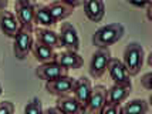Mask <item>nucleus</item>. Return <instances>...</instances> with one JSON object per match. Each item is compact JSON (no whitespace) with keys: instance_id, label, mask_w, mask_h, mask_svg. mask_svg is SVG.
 I'll return each instance as SVG.
<instances>
[{"instance_id":"1","label":"nucleus","mask_w":152,"mask_h":114,"mask_svg":"<svg viewBox=\"0 0 152 114\" xmlns=\"http://www.w3.org/2000/svg\"><path fill=\"white\" fill-rule=\"evenodd\" d=\"M125 34V29L121 23H110L107 26L99 27L93 36V44L97 49H108L118 43Z\"/></svg>"},{"instance_id":"2","label":"nucleus","mask_w":152,"mask_h":114,"mask_svg":"<svg viewBox=\"0 0 152 114\" xmlns=\"http://www.w3.org/2000/svg\"><path fill=\"white\" fill-rule=\"evenodd\" d=\"M144 59H145V51H144V47L139 43L131 41V43L126 44L121 61L125 67L126 73L129 74V77L139 74L141 68L144 66Z\"/></svg>"},{"instance_id":"3","label":"nucleus","mask_w":152,"mask_h":114,"mask_svg":"<svg viewBox=\"0 0 152 114\" xmlns=\"http://www.w3.org/2000/svg\"><path fill=\"white\" fill-rule=\"evenodd\" d=\"M34 9H36V3L28 1V0H17L14 3L16 17H17V21H19V24H20V29L33 32Z\"/></svg>"},{"instance_id":"4","label":"nucleus","mask_w":152,"mask_h":114,"mask_svg":"<svg viewBox=\"0 0 152 114\" xmlns=\"http://www.w3.org/2000/svg\"><path fill=\"white\" fill-rule=\"evenodd\" d=\"M111 51L110 49H97L91 56V60H90V76L94 79H99L102 77L104 73L107 71L108 67V63L111 60Z\"/></svg>"},{"instance_id":"5","label":"nucleus","mask_w":152,"mask_h":114,"mask_svg":"<svg viewBox=\"0 0 152 114\" xmlns=\"http://www.w3.org/2000/svg\"><path fill=\"white\" fill-rule=\"evenodd\" d=\"M33 43H34L33 32L20 29L19 33L16 34L14 41H13V53H14V56H16V59L24 60L27 57V54L31 51Z\"/></svg>"},{"instance_id":"6","label":"nucleus","mask_w":152,"mask_h":114,"mask_svg":"<svg viewBox=\"0 0 152 114\" xmlns=\"http://www.w3.org/2000/svg\"><path fill=\"white\" fill-rule=\"evenodd\" d=\"M60 47H64L68 51H75L78 53L80 49V37L75 30V27L71 23H63L58 33Z\"/></svg>"},{"instance_id":"7","label":"nucleus","mask_w":152,"mask_h":114,"mask_svg":"<svg viewBox=\"0 0 152 114\" xmlns=\"http://www.w3.org/2000/svg\"><path fill=\"white\" fill-rule=\"evenodd\" d=\"M107 71L110 74L111 80L114 81L115 86H122V87H131L132 88V81L129 74L126 73L125 67L122 64V61L119 59H111L108 63Z\"/></svg>"},{"instance_id":"8","label":"nucleus","mask_w":152,"mask_h":114,"mask_svg":"<svg viewBox=\"0 0 152 114\" xmlns=\"http://www.w3.org/2000/svg\"><path fill=\"white\" fill-rule=\"evenodd\" d=\"M36 76L41 80H44L46 83H48V81L57 80L60 77H64V76H68V74H67L66 68H63L57 61L53 60L39 64L37 68H36Z\"/></svg>"},{"instance_id":"9","label":"nucleus","mask_w":152,"mask_h":114,"mask_svg":"<svg viewBox=\"0 0 152 114\" xmlns=\"http://www.w3.org/2000/svg\"><path fill=\"white\" fill-rule=\"evenodd\" d=\"M107 104V87L95 86L84 107V114H99Z\"/></svg>"},{"instance_id":"10","label":"nucleus","mask_w":152,"mask_h":114,"mask_svg":"<svg viewBox=\"0 0 152 114\" xmlns=\"http://www.w3.org/2000/svg\"><path fill=\"white\" fill-rule=\"evenodd\" d=\"M81 1H68V0H61V1H53L50 4H46L50 14L53 16L56 21L66 20L68 16H71L73 10L77 6H81Z\"/></svg>"},{"instance_id":"11","label":"nucleus","mask_w":152,"mask_h":114,"mask_svg":"<svg viewBox=\"0 0 152 114\" xmlns=\"http://www.w3.org/2000/svg\"><path fill=\"white\" fill-rule=\"evenodd\" d=\"M74 81H75V79L70 77V76H64V77L57 79V80H53V81L46 83V90L50 94L57 96V97H61V96H68V94L73 91Z\"/></svg>"},{"instance_id":"12","label":"nucleus","mask_w":152,"mask_h":114,"mask_svg":"<svg viewBox=\"0 0 152 114\" xmlns=\"http://www.w3.org/2000/svg\"><path fill=\"white\" fill-rule=\"evenodd\" d=\"M0 30H1V33L4 36L12 37V39H14L16 34L19 33L20 24L13 12L6 10V9L0 12Z\"/></svg>"},{"instance_id":"13","label":"nucleus","mask_w":152,"mask_h":114,"mask_svg":"<svg viewBox=\"0 0 152 114\" xmlns=\"http://www.w3.org/2000/svg\"><path fill=\"white\" fill-rule=\"evenodd\" d=\"M73 97L78 101L83 107H86L87 101L90 99V96L93 93V84H91V80L88 77H80L74 81V87H73Z\"/></svg>"},{"instance_id":"14","label":"nucleus","mask_w":152,"mask_h":114,"mask_svg":"<svg viewBox=\"0 0 152 114\" xmlns=\"http://www.w3.org/2000/svg\"><path fill=\"white\" fill-rule=\"evenodd\" d=\"M54 60L57 61L63 68H66L67 71L68 70H78L84 64V60L78 53L68 51V50H64V51H60L58 54H56Z\"/></svg>"},{"instance_id":"15","label":"nucleus","mask_w":152,"mask_h":114,"mask_svg":"<svg viewBox=\"0 0 152 114\" xmlns=\"http://www.w3.org/2000/svg\"><path fill=\"white\" fill-rule=\"evenodd\" d=\"M81 6L84 7V13L87 19L94 23H99L105 14V4L102 0H87Z\"/></svg>"},{"instance_id":"16","label":"nucleus","mask_w":152,"mask_h":114,"mask_svg":"<svg viewBox=\"0 0 152 114\" xmlns=\"http://www.w3.org/2000/svg\"><path fill=\"white\" fill-rule=\"evenodd\" d=\"M56 108L61 114H84V107L70 94L57 97Z\"/></svg>"},{"instance_id":"17","label":"nucleus","mask_w":152,"mask_h":114,"mask_svg":"<svg viewBox=\"0 0 152 114\" xmlns=\"http://www.w3.org/2000/svg\"><path fill=\"white\" fill-rule=\"evenodd\" d=\"M131 90H132L131 87H122V86L113 84L110 88H107V104L121 107V104L128 99Z\"/></svg>"},{"instance_id":"18","label":"nucleus","mask_w":152,"mask_h":114,"mask_svg":"<svg viewBox=\"0 0 152 114\" xmlns=\"http://www.w3.org/2000/svg\"><path fill=\"white\" fill-rule=\"evenodd\" d=\"M36 41L41 43L47 47L51 49H58L60 41H58V33H56L51 29H44V27H37L36 29Z\"/></svg>"},{"instance_id":"19","label":"nucleus","mask_w":152,"mask_h":114,"mask_svg":"<svg viewBox=\"0 0 152 114\" xmlns=\"http://www.w3.org/2000/svg\"><path fill=\"white\" fill-rule=\"evenodd\" d=\"M34 24H40L44 29H50L57 24V21L53 19V16L50 14L46 4H40L36 3V9H34Z\"/></svg>"},{"instance_id":"20","label":"nucleus","mask_w":152,"mask_h":114,"mask_svg":"<svg viewBox=\"0 0 152 114\" xmlns=\"http://www.w3.org/2000/svg\"><path fill=\"white\" fill-rule=\"evenodd\" d=\"M31 53H33L34 59L40 63H47V61H53L56 59V51L51 47H47L41 43L34 41L33 47H31Z\"/></svg>"},{"instance_id":"21","label":"nucleus","mask_w":152,"mask_h":114,"mask_svg":"<svg viewBox=\"0 0 152 114\" xmlns=\"http://www.w3.org/2000/svg\"><path fill=\"white\" fill-rule=\"evenodd\" d=\"M121 110H122V114H146L149 110V104L144 99H135L125 103L121 107Z\"/></svg>"},{"instance_id":"22","label":"nucleus","mask_w":152,"mask_h":114,"mask_svg":"<svg viewBox=\"0 0 152 114\" xmlns=\"http://www.w3.org/2000/svg\"><path fill=\"white\" fill-rule=\"evenodd\" d=\"M23 114H43V104L39 97H33L31 100H28Z\"/></svg>"},{"instance_id":"23","label":"nucleus","mask_w":152,"mask_h":114,"mask_svg":"<svg viewBox=\"0 0 152 114\" xmlns=\"http://www.w3.org/2000/svg\"><path fill=\"white\" fill-rule=\"evenodd\" d=\"M141 86L145 88L146 91H151L152 90V73L148 71L141 77Z\"/></svg>"},{"instance_id":"24","label":"nucleus","mask_w":152,"mask_h":114,"mask_svg":"<svg viewBox=\"0 0 152 114\" xmlns=\"http://www.w3.org/2000/svg\"><path fill=\"white\" fill-rule=\"evenodd\" d=\"M0 114H14V104L12 101H1L0 103Z\"/></svg>"},{"instance_id":"25","label":"nucleus","mask_w":152,"mask_h":114,"mask_svg":"<svg viewBox=\"0 0 152 114\" xmlns=\"http://www.w3.org/2000/svg\"><path fill=\"white\" fill-rule=\"evenodd\" d=\"M99 114H122V110H121V107H117V106L105 104V107L102 108V111Z\"/></svg>"},{"instance_id":"26","label":"nucleus","mask_w":152,"mask_h":114,"mask_svg":"<svg viewBox=\"0 0 152 114\" xmlns=\"http://www.w3.org/2000/svg\"><path fill=\"white\" fill-rule=\"evenodd\" d=\"M43 114H61L56 107H48L46 110H43Z\"/></svg>"},{"instance_id":"27","label":"nucleus","mask_w":152,"mask_h":114,"mask_svg":"<svg viewBox=\"0 0 152 114\" xmlns=\"http://www.w3.org/2000/svg\"><path fill=\"white\" fill-rule=\"evenodd\" d=\"M1 91H3V88H1V84H0V96H1Z\"/></svg>"}]
</instances>
